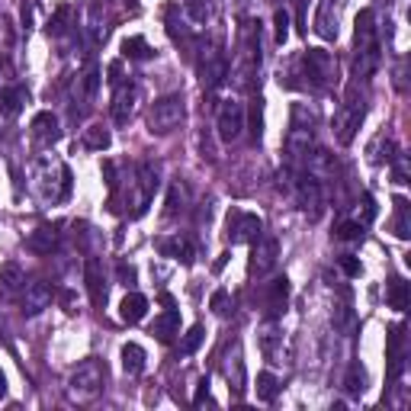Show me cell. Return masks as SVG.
<instances>
[{
  "instance_id": "obj_23",
  "label": "cell",
  "mask_w": 411,
  "mask_h": 411,
  "mask_svg": "<svg viewBox=\"0 0 411 411\" xmlns=\"http://www.w3.org/2000/svg\"><path fill=\"white\" fill-rule=\"evenodd\" d=\"M33 135L42 145H52V141H58V119H55V112H39V116L33 119Z\"/></svg>"
},
{
  "instance_id": "obj_5",
  "label": "cell",
  "mask_w": 411,
  "mask_h": 411,
  "mask_svg": "<svg viewBox=\"0 0 411 411\" xmlns=\"http://www.w3.org/2000/svg\"><path fill=\"white\" fill-rule=\"evenodd\" d=\"M260 231H264V222H260V216H254V212L231 209L228 216H225V238H228L231 244H248V241H254Z\"/></svg>"
},
{
  "instance_id": "obj_51",
  "label": "cell",
  "mask_w": 411,
  "mask_h": 411,
  "mask_svg": "<svg viewBox=\"0 0 411 411\" xmlns=\"http://www.w3.org/2000/svg\"><path fill=\"white\" fill-rule=\"evenodd\" d=\"M7 395V379H4V373H0V398Z\"/></svg>"
},
{
  "instance_id": "obj_34",
  "label": "cell",
  "mask_w": 411,
  "mask_h": 411,
  "mask_svg": "<svg viewBox=\"0 0 411 411\" xmlns=\"http://www.w3.org/2000/svg\"><path fill=\"white\" fill-rule=\"evenodd\" d=\"M202 341H206V331H202V325H193V328L187 331V335H183V341H180V354H183V357L196 354Z\"/></svg>"
},
{
  "instance_id": "obj_29",
  "label": "cell",
  "mask_w": 411,
  "mask_h": 411,
  "mask_svg": "<svg viewBox=\"0 0 411 411\" xmlns=\"http://www.w3.org/2000/svg\"><path fill=\"white\" fill-rule=\"evenodd\" d=\"M122 55L132 58V62H148V58H154V49L141 35H129L126 42H122Z\"/></svg>"
},
{
  "instance_id": "obj_47",
  "label": "cell",
  "mask_w": 411,
  "mask_h": 411,
  "mask_svg": "<svg viewBox=\"0 0 411 411\" xmlns=\"http://www.w3.org/2000/svg\"><path fill=\"white\" fill-rule=\"evenodd\" d=\"M373 219H376V199H373V196H363V222H373Z\"/></svg>"
},
{
  "instance_id": "obj_25",
  "label": "cell",
  "mask_w": 411,
  "mask_h": 411,
  "mask_svg": "<svg viewBox=\"0 0 411 411\" xmlns=\"http://www.w3.org/2000/svg\"><path fill=\"white\" fill-rule=\"evenodd\" d=\"M148 312V299L139 293H129L126 299H122V306H119V315H122V321H129V325H135V321H141Z\"/></svg>"
},
{
  "instance_id": "obj_24",
  "label": "cell",
  "mask_w": 411,
  "mask_h": 411,
  "mask_svg": "<svg viewBox=\"0 0 411 411\" xmlns=\"http://www.w3.org/2000/svg\"><path fill=\"white\" fill-rule=\"evenodd\" d=\"M308 158V174L315 177V180H328V177H335V158H331V154L328 151H312V154H306Z\"/></svg>"
},
{
  "instance_id": "obj_19",
  "label": "cell",
  "mask_w": 411,
  "mask_h": 411,
  "mask_svg": "<svg viewBox=\"0 0 411 411\" xmlns=\"http://www.w3.org/2000/svg\"><path fill=\"white\" fill-rule=\"evenodd\" d=\"M26 103H29V91H26V87L10 84V87H4V91H0V112H4L7 119L20 116Z\"/></svg>"
},
{
  "instance_id": "obj_42",
  "label": "cell",
  "mask_w": 411,
  "mask_h": 411,
  "mask_svg": "<svg viewBox=\"0 0 411 411\" xmlns=\"http://www.w3.org/2000/svg\"><path fill=\"white\" fill-rule=\"evenodd\" d=\"M209 306H212V312H216V315H225V312H228V293H225V289H216L212 299H209Z\"/></svg>"
},
{
  "instance_id": "obj_32",
  "label": "cell",
  "mask_w": 411,
  "mask_h": 411,
  "mask_svg": "<svg viewBox=\"0 0 411 411\" xmlns=\"http://www.w3.org/2000/svg\"><path fill=\"white\" fill-rule=\"evenodd\" d=\"M254 389H257V398H260V402H273V398L279 395V389H283V386H279V379L273 376V373H260V376H257V386H254Z\"/></svg>"
},
{
  "instance_id": "obj_21",
  "label": "cell",
  "mask_w": 411,
  "mask_h": 411,
  "mask_svg": "<svg viewBox=\"0 0 411 411\" xmlns=\"http://www.w3.org/2000/svg\"><path fill=\"white\" fill-rule=\"evenodd\" d=\"M151 335L158 337L161 344H170L174 335H180V312H177V308H168L164 315H158L151 325Z\"/></svg>"
},
{
  "instance_id": "obj_40",
  "label": "cell",
  "mask_w": 411,
  "mask_h": 411,
  "mask_svg": "<svg viewBox=\"0 0 411 411\" xmlns=\"http://www.w3.org/2000/svg\"><path fill=\"white\" fill-rule=\"evenodd\" d=\"M97 87H100V74H97V71H87V74L81 77V93L91 100L93 93H97Z\"/></svg>"
},
{
  "instance_id": "obj_3",
  "label": "cell",
  "mask_w": 411,
  "mask_h": 411,
  "mask_svg": "<svg viewBox=\"0 0 411 411\" xmlns=\"http://www.w3.org/2000/svg\"><path fill=\"white\" fill-rule=\"evenodd\" d=\"M183 119H187V106H183L180 93L158 97L151 103V110H148V132L151 135H170Z\"/></svg>"
},
{
  "instance_id": "obj_27",
  "label": "cell",
  "mask_w": 411,
  "mask_h": 411,
  "mask_svg": "<svg viewBox=\"0 0 411 411\" xmlns=\"http://www.w3.org/2000/svg\"><path fill=\"white\" fill-rule=\"evenodd\" d=\"M110 141H112L110 129L100 126V122H93V126L84 129V148H91V151H106V148H110Z\"/></svg>"
},
{
  "instance_id": "obj_7",
  "label": "cell",
  "mask_w": 411,
  "mask_h": 411,
  "mask_svg": "<svg viewBox=\"0 0 411 411\" xmlns=\"http://www.w3.org/2000/svg\"><path fill=\"white\" fill-rule=\"evenodd\" d=\"M196 68H199V81H202V87H219L228 77V62H225V55L216 49V45H202V52H199V62H196Z\"/></svg>"
},
{
  "instance_id": "obj_28",
  "label": "cell",
  "mask_w": 411,
  "mask_h": 411,
  "mask_svg": "<svg viewBox=\"0 0 411 411\" xmlns=\"http://www.w3.org/2000/svg\"><path fill=\"white\" fill-rule=\"evenodd\" d=\"M386 299H389L392 308L405 312V308H408V283H405L402 277H392L389 286H386Z\"/></svg>"
},
{
  "instance_id": "obj_33",
  "label": "cell",
  "mask_w": 411,
  "mask_h": 411,
  "mask_svg": "<svg viewBox=\"0 0 411 411\" xmlns=\"http://www.w3.org/2000/svg\"><path fill=\"white\" fill-rule=\"evenodd\" d=\"M395 235L398 238H408L411 235V222H408V199L405 196H395Z\"/></svg>"
},
{
  "instance_id": "obj_45",
  "label": "cell",
  "mask_w": 411,
  "mask_h": 411,
  "mask_svg": "<svg viewBox=\"0 0 411 411\" xmlns=\"http://www.w3.org/2000/svg\"><path fill=\"white\" fill-rule=\"evenodd\" d=\"M193 405H196V408H199V405H212L209 379H202V383H199V389H196V395H193Z\"/></svg>"
},
{
  "instance_id": "obj_22",
  "label": "cell",
  "mask_w": 411,
  "mask_h": 411,
  "mask_svg": "<svg viewBox=\"0 0 411 411\" xmlns=\"http://www.w3.org/2000/svg\"><path fill=\"white\" fill-rule=\"evenodd\" d=\"M158 251L164 254V257L180 260V264H193V248H190V241H187V238H180V235L158 241Z\"/></svg>"
},
{
  "instance_id": "obj_1",
  "label": "cell",
  "mask_w": 411,
  "mask_h": 411,
  "mask_svg": "<svg viewBox=\"0 0 411 411\" xmlns=\"http://www.w3.org/2000/svg\"><path fill=\"white\" fill-rule=\"evenodd\" d=\"M354 77L366 81L373 71L379 68V35H376V13L373 10H360L357 13V29H354Z\"/></svg>"
},
{
  "instance_id": "obj_12",
  "label": "cell",
  "mask_w": 411,
  "mask_h": 411,
  "mask_svg": "<svg viewBox=\"0 0 411 411\" xmlns=\"http://www.w3.org/2000/svg\"><path fill=\"white\" fill-rule=\"evenodd\" d=\"M52 299H55V289H52V283H45V279H33V283L26 286V293H23V315H39L45 312V308L52 306Z\"/></svg>"
},
{
  "instance_id": "obj_26",
  "label": "cell",
  "mask_w": 411,
  "mask_h": 411,
  "mask_svg": "<svg viewBox=\"0 0 411 411\" xmlns=\"http://www.w3.org/2000/svg\"><path fill=\"white\" fill-rule=\"evenodd\" d=\"M119 357H122V369H126L129 376H139L141 369H145V350L139 347V344H122V350H119Z\"/></svg>"
},
{
  "instance_id": "obj_30",
  "label": "cell",
  "mask_w": 411,
  "mask_h": 411,
  "mask_svg": "<svg viewBox=\"0 0 411 411\" xmlns=\"http://www.w3.org/2000/svg\"><path fill=\"white\" fill-rule=\"evenodd\" d=\"M168 35L174 39V42H190V26H187V20L180 16L177 7L168 10Z\"/></svg>"
},
{
  "instance_id": "obj_50",
  "label": "cell",
  "mask_w": 411,
  "mask_h": 411,
  "mask_svg": "<svg viewBox=\"0 0 411 411\" xmlns=\"http://www.w3.org/2000/svg\"><path fill=\"white\" fill-rule=\"evenodd\" d=\"M225 264H228V254H222V257H219V260H216V267H212V270H216V273H219V270H222V267H225Z\"/></svg>"
},
{
  "instance_id": "obj_35",
  "label": "cell",
  "mask_w": 411,
  "mask_h": 411,
  "mask_svg": "<svg viewBox=\"0 0 411 411\" xmlns=\"http://www.w3.org/2000/svg\"><path fill=\"white\" fill-rule=\"evenodd\" d=\"M251 135L254 141H260V135H264V100L260 97L251 100Z\"/></svg>"
},
{
  "instance_id": "obj_41",
  "label": "cell",
  "mask_w": 411,
  "mask_h": 411,
  "mask_svg": "<svg viewBox=\"0 0 411 411\" xmlns=\"http://www.w3.org/2000/svg\"><path fill=\"white\" fill-rule=\"evenodd\" d=\"M341 270L347 273V277H360V273H363L360 257H354V254H344V257H341Z\"/></svg>"
},
{
  "instance_id": "obj_4",
  "label": "cell",
  "mask_w": 411,
  "mask_h": 411,
  "mask_svg": "<svg viewBox=\"0 0 411 411\" xmlns=\"http://www.w3.org/2000/svg\"><path fill=\"white\" fill-rule=\"evenodd\" d=\"M302 74H306L308 87H315V91L331 87L335 84V77H337L335 55L325 52V49H306V55H302Z\"/></svg>"
},
{
  "instance_id": "obj_37",
  "label": "cell",
  "mask_w": 411,
  "mask_h": 411,
  "mask_svg": "<svg viewBox=\"0 0 411 411\" xmlns=\"http://www.w3.org/2000/svg\"><path fill=\"white\" fill-rule=\"evenodd\" d=\"M273 33H277L279 45L289 39V13H286V10H277V13H273Z\"/></svg>"
},
{
  "instance_id": "obj_13",
  "label": "cell",
  "mask_w": 411,
  "mask_h": 411,
  "mask_svg": "<svg viewBox=\"0 0 411 411\" xmlns=\"http://www.w3.org/2000/svg\"><path fill=\"white\" fill-rule=\"evenodd\" d=\"M84 283H87V296H91L93 308H103L106 306V273L97 257L84 260Z\"/></svg>"
},
{
  "instance_id": "obj_43",
  "label": "cell",
  "mask_w": 411,
  "mask_h": 411,
  "mask_svg": "<svg viewBox=\"0 0 411 411\" xmlns=\"http://www.w3.org/2000/svg\"><path fill=\"white\" fill-rule=\"evenodd\" d=\"M190 16H193V23H206L209 20V7L202 4V0H190Z\"/></svg>"
},
{
  "instance_id": "obj_8",
  "label": "cell",
  "mask_w": 411,
  "mask_h": 411,
  "mask_svg": "<svg viewBox=\"0 0 411 411\" xmlns=\"http://www.w3.org/2000/svg\"><path fill=\"white\" fill-rule=\"evenodd\" d=\"M216 129L222 141H238L244 132V106L238 100H222L216 112Z\"/></svg>"
},
{
  "instance_id": "obj_48",
  "label": "cell",
  "mask_w": 411,
  "mask_h": 411,
  "mask_svg": "<svg viewBox=\"0 0 411 411\" xmlns=\"http://www.w3.org/2000/svg\"><path fill=\"white\" fill-rule=\"evenodd\" d=\"M103 177H106V187H110V190H116V164H112V161H106V164H103Z\"/></svg>"
},
{
  "instance_id": "obj_10",
  "label": "cell",
  "mask_w": 411,
  "mask_h": 411,
  "mask_svg": "<svg viewBox=\"0 0 411 411\" xmlns=\"http://www.w3.org/2000/svg\"><path fill=\"white\" fill-rule=\"evenodd\" d=\"M296 199H299L302 212L308 219H318L321 216V206H325V196H321V183L315 180L312 174H302L296 180Z\"/></svg>"
},
{
  "instance_id": "obj_11",
  "label": "cell",
  "mask_w": 411,
  "mask_h": 411,
  "mask_svg": "<svg viewBox=\"0 0 411 411\" xmlns=\"http://www.w3.org/2000/svg\"><path fill=\"white\" fill-rule=\"evenodd\" d=\"M386 360H389V373H386V379L395 383V379L402 376V369H405V325L389 328V335H386Z\"/></svg>"
},
{
  "instance_id": "obj_38",
  "label": "cell",
  "mask_w": 411,
  "mask_h": 411,
  "mask_svg": "<svg viewBox=\"0 0 411 411\" xmlns=\"http://www.w3.org/2000/svg\"><path fill=\"white\" fill-rule=\"evenodd\" d=\"M183 202H187V193H183L180 183H174L168 193V216H177V212H183Z\"/></svg>"
},
{
  "instance_id": "obj_36",
  "label": "cell",
  "mask_w": 411,
  "mask_h": 411,
  "mask_svg": "<svg viewBox=\"0 0 411 411\" xmlns=\"http://www.w3.org/2000/svg\"><path fill=\"white\" fill-rule=\"evenodd\" d=\"M335 238H341V241H360V238H363V225L360 222H341L335 228Z\"/></svg>"
},
{
  "instance_id": "obj_16",
  "label": "cell",
  "mask_w": 411,
  "mask_h": 411,
  "mask_svg": "<svg viewBox=\"0 0 411 411\" xmlns=\"http://www.w3.org/2000/svg\"><path fill=\"white\" fill-rule=\"evenodd\" d=\"M289 302V279L286 277H273L270 283L264 286V306L270 315H279Z\"/></svg>"
},
{
  "instance_id": "obj_46",
  "label": "cell",
  "mask_w": 411,
  "mask_h": 411,
  "mask_svg": "<svg viewBox=\"0 0 411 411\" xmlns=\"http://www.w3.org/2000/svg\"><path fill=\"white\" fill-rule=\"evenodd\" d=\"M116 273H119V279H122V286H135V267L132 264L122 260V264L116 267Z\"/></svg>"
},
{
  "instance_id": "obj_44",
  "label": "cell",
  "mask_w": 411,
  "mask_h": 411,
  "mask_svg": "<svg viewBox=\"0 0 411 411\" xmlns=\"http://www.w3.org/2000/svg\"><path fill=\"white\" fill-rule=\"evenodd\" d=\"M395 168H392V174H395V183H408V161H405V154H395Z\"/></svg>"
},
{
  "instance_id": "obj_18",
  "label": "cell",
  "mask_w": 411,
  "mask_h": 411,
  "mask_svg": "<svg viewBox=\"0 0 411 411\" xmlns=\"http://www.w3.org/2000/svg\"><path fill=\"white\" fill-rule=\"evenodd\" d=\"M312 151V126H302V122H293V132L286 135V154L293 161L306 158Z\"/></svg>"
},
{
  "instance_id": "obj_2",
  "label": "cell",
  "mask_w": 411,
  "mask_h": 411,
  "mask_svg": "<svg viewBox=\"0 0 411 411\" xmlns=\"http://www.w3.org/2000/svg\"><path fill=\"white\" fill-rule=\"evenodd\" d=\"M103 383H106V366L91 357V360H84L68 376V398H71V402L87 405V402H93V398L103 392Z\"/></svg>"
},
{
  "instance_id": "obj_39",
  "label": "cell",
  "mask_w": 411,
  "mask_h": 411,
  "mask_svg": "<svg viewBox=\"0 0 411 411\" xmlns=\"http://www.w3.org/2000/svg\"><path fill=\"white\" fill-rule=\"evenodd\" d=\"M68 16H71V7H58V13L49 20V33L52 35H62L64 33V23H68Z\"/></svg>"
},
{
  "instance_id": "obj_9",
  "label": "cell",
  "mask_w": 411,
  "mask_h": 411,
  "mask_svg": "<svg viewBox=\"0 0 411 411\" xmlns=\"http://www.w3.org/2000/svg\"><path fill=\"white\" fill-rule=\"evenodd\" d=\"M360 122H363V103H357V100L350 97L347 103L337 110V116H335V135H337V141H341V145H350V141H354V135H357V129H360Z\"/></svg>"
},
{
  "instance_id": "obj_20",
  "label": "cell",
  "mask_w": 411,
  "mask_h": 411,
  "mask_svg": "<svg viewBox=\"0 0 411 411\" xmlns=\"http://www.w3.org/2000/svg\"><path fill=\"white\" fill-rule=\"evenodd\" d=\"M23 286H26V279H23V267L20 264H13V260H10V264L0 267V299H4V302L13 299Z\"/></svg>"
},
{
  "instance_id": "obj_31",
  "label": "cell",
  "mask_w": 411,
  "mask_h": 411,
  "mask_svg": "<svg viewBox=\"0 0 411 411\" xmlns=\"http://www.w3.org/2000/svg\"><path fill=\"white\" fill-rule=\"evenodd\" d=\"M344 389H347V395H363V389H366V373H363L360 363H350V366H347Z\"/></svg>"
},
{
  "instance_id": "obj_14",
  "label": "cell",
  "mask_w": 411,
  "mask_h": 411,
  "mask_svg": "<svg viewBox=\"0 0 411 411\" xmlns=\"http://www.w3.org/2000/svg\"><path fill=\"white\" fill-rule=\"evenodd\" d=\"M110 110H112V122L126 126L129 119H132V110H135V87L132 84H116Z\"/></svg>"
},
{
  "instance_id": "obj_49",
  "label": "cell",
  "mask_w": 411,
  "mask_h": 411,
  "mask_svg": "<svg viewBox=\"0 0 411 411\" xmlns=\"http://www.w3.org/2000/svg\"><path fill=\"white\" fill-rule=\"evenodd\" d=\"M296 23H299V33H308V26H306V0H296Z\"/></svg>"
},
{
  "instance_id": "obj_17",
  "label": "cell",
  "mask_w": 411,
  "mask_h": 411,
  "mask_svg": "<svg viewBox=\"0 0 411 411\" xmlns=\"http://www.w3.org/2000/svg\"><path fill=\"white\" fill-rule=\"evenodd\" d=\"M315 33L321 39H337V4L335 0H321L318 4V13H315Z\"/></svg>"
},
{
  "instance_id": "obj_15",
  "label": "cell",
  "mask_w": 411,
  "mask_h": 411,
  "mask_svg": "<svg viewBox=\"0 0 411 411\" xmlns=\"http://www.w3.org/2000/svg\"><path fill=\"white\" fill-rule=\"evenodd\" d=\"M58 238H62L58 225H39V228L29 231L26 248H29L33 254H52V251L58 248Z\"/></svg>"
},
{
  "instance_id": "obj_6",
  "label": "cell",
  "mask_w": 411,
  "mask_h": 411,
  "mask_svg": "<svg viewBox=\"0 0 411 411\" xmlns=\"http://www.w3.org/2000/svg\"><path fill=\"white\" fill-rule=\"evenodd\" d=\"M279 260V241L273 235H257L251 248V257H248V273L251 277H267V273L277 267Z\"/></svg>"
}]
</instances>
